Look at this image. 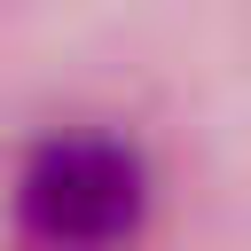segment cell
Here are the masks:
<instances>
[{
    "label": "cell",
    "instance_id": "cell-1",
    "mask_svg": "<svg viewBox=\"0 0 251 251\" xmlns=\"http://www.w3.org/2000/svg\"><path fill=\"white\" fill-rule=\"evenodd\" d=\"M149 220V165L118 133H47L16 173L31 251H126Z\"/></svg>",
    "mask_w": 251,
    "mask_h": 251
}]
</instances>
